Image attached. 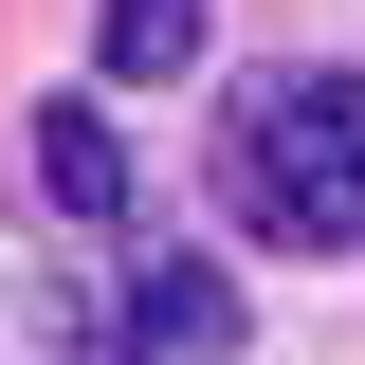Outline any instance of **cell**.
<instances>
[{"instance_id": "3", "label": "cell", "mask_w": 365, "mask_h": 365, "mask_svg": "<svg viewBox=\"0 0 365 365\" xmlns=\"http://www.w3.org/2000/svg\"><path fill=\"white\" fill-rule=\"evenodd\" d=\"M37 182L73 201V237H128V146H110V110H37Z\"/></svg>"}, {"instance_id": "4", "label": "cell", "mask_w": 365, "mask_h": 365, "mask_svg": "<svg viewBox=\"0 0 365 365\" xmlns=\"http://www.w3.org/2000/svg\"><path fill=\"white\" fill-rule=\"evenodd\" d=\"M91 55H110V91H165L201 55V0H91Z\"/></svg>"}, {"instance_id": "2", "label": "cell", "mask_w": 365, "mask_h": 365, "mask_svg": "<svg viewBox=\"0 0 365 365\" xmlns=\"http://www.w3.org/2000/svg\"><path fill=\"white\" fill-rule=\"evenodd\" d=\"M19 311L55 365H237V274L182 237H73Z\"/></svg>"}, {"instance_id": "1", "label": "cell", "mask_w": 365, "mask_h": 365, "mask_svg": "<svg viewBox=\"0 0 365 365\" xmlns=\"http://www.w3.org/2000/svg\"><path fill=\"white\" fill-rule=\"evenodd\" d=\"M220 201L274 256H365V73L347 55H274L220 91Z\"/></svg>"}]
</instances>
